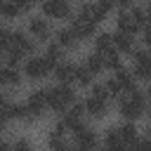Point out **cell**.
I'll use <instances>...</instances> for the list:
<instances>
[{
	"label": "cell",
	"instance_id": "obj_1",
	"mask_svg": "<svg viewBox=\"0 0 151 151\" xmlns=\"http://www.w3.org/2000/svg\"><path fill=\"white\" fill-rule=\"evenodd\" d=\"M146 106H149V101H146V92H142V90H130V92H123L120 97H118V111H120V116L125 118V120H137V118H142L144 113H146Z\"/></svg>",
	"mask_w": 151,
	"mask_h": 151
},
{
	"label": "cell",
	"instance_id": "obj_2",
	"mask_svg": "<svg viewBox=\"0 0 151 151\" xmlns=\"http://www.w3.org/2000/svg\"><path fill=\"white\" fill-rule=\"evenodd\" d=\"M45 97H47V109H52L54 113H64L76 101V90L66 83H57L54 87L45 90Z\"/></svg>",
	"mask_w": 151,
	"mask_h": 151
},
{
	"label": "cell",
	"instance_id": "obj_3",
	"mask_svg": "<svg viewBox=\"0 0 151 151\" xmlns=\"http://www.w3.org/2000/svg\"><path fill=\"white\" fill-rule=\"evenodd\" d=\"M85 106V116H92V118H104L111 109V97L106 92L104 85H94L90 90V97L83 101Z\"/></svg>",
	"mask_w": 151,
	"mask_h": 151
},
{
	"label": "cell",
	"instance_id": "obj_4",
	"mask_svg": "<svg viewBox=\"0 0 151 151\" xmlns=\"http://www.w3.org/2000/svg\"><path fill=\"white\" fill-rule=\"evenodd\" d=\"M52 64L45 59V57H26V61H24V76L26 78H31V80H42V78H47V76H52Z\"/></svg>",
	"mask_w": 151,
	"mask_h": 151
},
{
	"label": "cell",
	"instance_id": "obj_5",
	"mask_svg": "<svg viewBox=\"0 0 151 151\" xmlns=\"http://www.w3.org/2000/svg\"><path fill=\"white\" fill-rule=\"evenodd\" d=\"M5 52H17L21 59L31 57L35 52V40L28 35V33H21V31H12V38H9V45Z\"/></svg>",
	"mask_w": 151,
	"mask_h": 151
},
{
	"label": "cell",
	"instance_id": "obj_6",
	"mask_svg": "<svg viewBox=\"0 0 151 151\" xmlns=\"http://www.w3.org/2000/svg\"><path fill=\"white\" fill-rule=\"evenodd\" d=\"M132 54V76H134V80H142V83H146L149 78H151V59H149V54H146V50H132L130 52Z\"/></svg>",
	"mask_w": 151,
	"mask_h": 151
},
{
	"label": "cell",
	"instance_id": "obj_7",
	"mask_svg": "<svg viewBox=\"0 0 151 151\" xmlns=\"http://www.w3.org/2000/svg\"><path fill=\"white\" fill-rule=\"evenodd\" d=\"M40 9H42V14H45L47 19H57V21L68 19V17L73 14L68 0H42V2H40Z\"/></svg>",
	"mask_w": 151,
	"mask_h": 151
},
{
	"label": "cell",
	"instance_id": "obj_8",
	"mask_svg": "<svg viewBox=\"0 0 151 151\" xmlns=\"http://www.w3.org/2000/svg\"><path fill=\"white\" fill-rule=\"evenodd\" d=\"M61 123L66 125L68 132H76V130H80L83 125H87V123H85V106H83L80 101H73V104L64 111V120H61Z\"/></svg>",
	"mask_w": 151,
	"mask_h": 151
},
{
	"label": "cell",
	"instance_id": "obj_9",
	"mask_svg": "<svg viewBox=\"0 0 151 151\" xmlns=\"http://www.w3.org/2000/svg\"><path fill=\"white\" fill-rule=\"evenodd\" d=\"M71 28H73V33H76V38H78V40H90V38L94 35L97 24H94L92 19H87L85 14L76 12V14H73V19H71Z\"/></svg>",
	"mask_w": 151,
	"mask_h": 151
},
{
	"label": "cell",
	"instance_id": "obj_10",
	"mask_svg": "<svg viewBox=\"0 0 151 151\" xmlns=\"http://www.w3.org/2000/svg\"><path fill=\"white\" fill-rule=\"evenodd\" d=\"M24 106H26V113L35 120V118H40L42 113H45V109H47V97H45V90H33L31 94H28V99L24 101Z\"/></svg>",
	"mask_w": 151,
	"mask_h": 151
},
{
	"label": "cell",
	"instance_id": "obj_11",
	"mask_svg": "<svg viewBox=\"0 0 151 151\" xmlns=\"http://www.w3.org/2000/svg\"><path fill=\"white\" fill-rule=\"evenodd\" d=\"M28 35L33 40H47L52 35V26L47 17H31L28 19Z\"/></svg>",
	"mask_w": 151,
	"mask_h": 151
},
{
	"label": "cell",
	"instance_id": "obj_12",
	"mask_svg": "<svg viewBox=\"0 0 151 151\" xmlns=\"http://www.w3.org/2000/svg\"><path fill=\"white\" fill-rule=\"evenodd\" d=\"M73 144H76L78 149L87 151V149H94V146L99 144V137H97V132H94L92 127L83 125L80 130H76V132H73Z\"/></svg>",
	"mask_w": 151,
	"mask_h": 151
},
{
	"label": "cell",
	"instance_id": "obj_13",
	"mask_svg": "<svg viewBox=\"0 0 151 151\" xmlns=\"http://www.w3.org/2000/svg\"><path fill=\"white\" fill-rule=\"evenodd\" d=\"M116 24H118V31H123V33H132V35H137V33L142 31L130 7H125V9H120V12H118V19H116Z\"/></svg>",
	"mask_w": 151,
	"mask_h": 151
},
{
	"label": "cell",
	"instance_id": "obj_14",
	"mask_svg": "<svg viewBox=\"0 0 151 151\" xmlns=\"http://www.w3.org/2000/svg\"><path fill=\"white\" fill-rule=\"evenodd\" d=\"M52 73H54L57 83L73 85V80H76V64H71V61H64V59H61V61H57V64H54Z\"/></svg>",
	"mask_w": 151,
	"mask_h": 151
},
{
	"label": "cell",
	"instance_id": "obj_15",
	"mask_svg": "<svg viewBox=\"0 0 151 151\" xmlns=\"http://www.w3.org/2000/svg\"><path fill=\"white\" fill-rule=\"evenodd\" d=\"M111 40H113V47H116L120 54H130V52L137 47V42H134V35H132V33L116 31V33H111Z\"/></svg>",
	"mask_w": 151,
	"mask_h": 151
},
{
	"label": "cell",
	"instance_id": "obj_16",
	"mask_svg": "<svg viewBox=\"0 0 151 151\" xmlns=\"http://www.w3.org/2000/svg\"><path fill=\"white\" fill-rule=\"evenodd\" d=\"M66 125L64 123H57L52 130H50V134H47V144H50V149H66L68 146V142H66Z\"/></svg>",
	"mask_w": 151,
	"mask_h": 151
},
{
	"label": "cell",
	"instance_id": "obj_17",
	"mask_svg": "<svg viewBox=\"0 0 151 151\" xmlns=\"http://www.w3.org/2000/svg\"><path fill=\"white\" fill-rule=\"evenodd\" d=\"M21 83V76L17 71V66H9V64H2L0 66V87H14Z\"/></svg>",
	"mask_w": 151,
	"mask_h": 151
},
{
	"label": "cell",
	"instance_id": "obj_18",
	"mask_svg": "<svg viewBox=\"0 0 151 151\" xmlns=\"http://www.w3.org/2000/svg\"><path fill=\"white\" fill-rule=\"evenodd\" d=\"M78 38H76V33H73V28L68 26V28H59L57 31V45H61L64 50H76L78 47Z\"/></svg>",
	"mask_w": 151,
	"mask_h": 151
},
{
	"label": "cell",
	"instance_id": "obj_19",
	"mask_svg": "<svg viewBox=\"0 0 151 151\" xmlns=\"http://www.w3.org/2000/svg\"><path fill=\"white\" fill-rule=\"evenodd\" d=\"M104 146H106V149H113V151H118V149H127V146H125V142H123V137H120V132H118V127L106 130Z\"/></svg>",
	"mask_w": 151,
	"mask_h": 151
},
{
	"label": "cell",
	"instance_id": "obj_20",
	"mask_svg": "<svg viewBox=\"0 0 151 151\" xmlns=\"http://www.w3.org/2000/svg\"><path fill=\"white\" fill-rule=\"evenodd\" d=\"M99 57H101V64H104V68H109V71H113V68H118L120 66V52L113 47V50H106V52H97Z\"/></svg>",
	"mask_w": 151,
	"mask_h": 151
},
{
	"label": "cell",
	"instance_id": "obj_21",
	"mask_svg": "<svg viewBox=\"0 0 151 151\" xmlns=\"http://www.w3.org/2000/svg\"><path fill=\"white\" fill-rule=\"evenodd\" d=\"M118 132H120V137H123V142H125V146H132L134 142H137V127H134V120H127V123H123L120 127H118Z\"/></svg>",
	"mask_w": 151,
	"mask_h": 151
},
{
	"label": "cell",
	"instance_id": "obj_22",
	"mask_svg": "<svg viewBox=\"0 0 151 151\" xmlns=\"http://www.w3.org/2000/svg\"><path fill=\"white\" fill-rule=\"evenodd\" d=\"M92 80H94V73L83 64V66H76V85H80V87H90L92 85Z\"/></svg>",
	"mask_w": 151,
	"mask_h": 151
},
{
	"label": "cell",
	"instance_id": "obj_23",
	"mask_svg": "<svg viewBox=\"0 0 151 151\" xmlns=\"http://www.w3.org/2000/svg\"><path fill=\"white\" fill-rule=\"evenodd\" d=\"M21 9L14 0H0V17L2 19H19Z\"/></svg>",
	"mask_w": 151,
	"mask_h": 151
},
{
	"label": "cell",
	"instance_id": "obj_24",
	"mask_svg": "<svg viewBox=\"0 0 151 151\" xmlns=\"http://www.w3.org/2000/svg\"><path fill=\"white\" fill-rule=\"evenodd\" d=\"M94 52H106V50H113V40H111V33H94Z\"/></svg>",
	"mask_w": 151,
	"mask_h": 151
},
{
	"label": "cell",
	"instance_id": "obj_25",
	"mask_svg": "<svg viewBox=\"0 0 151 151\" xmlns=\"http://www.w3.org/2000/svg\"><path fill=\"white\" fill-rule=\"evenodd\" d=\"M42 57H45V59H47V61L54 66L57 61H61V59H64V47H61V45H57V42H50Z\"/></svg>",
	"mask_w": 151,
	"mask_h": 151
},
{
	"label": "cell",
	"instance_id": "obj_26",
	"mask_svg": "<svg viewBox=\"0 0 151 151\" xmlns=\"http://www.w3.org/2000/svg\"><path fill=\"white\" fill-rule=\"evenodd\" d=\"M85 66H87V68H90V71H92L94 76L104 71V64H101V57H99L97 52H92V54H87V57H85Z\"/></svg>",
	"mask_w": 151,
	"mask_h": 151
},
{
	"label": "cell",
	"instance_id": "obj_27",
	"mask_svg": "<svg viewBox=\"0 0 151 151\" xmlns=\"http://www.w3.org/2000/svg\"><path fill=\"white\" fill-rule=\"evenodd\" d=\"M9 38H12V31H9V28H5V26H0V50H2V52L7 50Z\"/></svg>",
	"mask_w": 151,
	"mask_h": 151
},
{
	"label": "cell",
	"instance_id": "obj_28",
	"mask_svg": "<svg viewBox=\"0 0 151 151\" xmlns=\"http://www.w3.org/2000/svg\"><path fill=\"white\" fill-rule=\"evenodd\" d=\"M14 2H17V5H19V9L24 12V9H31V7H33L38 0H14Z\"/></svg>",
	"mask_w": 151,
	"mask_h": 151
},
{
	"label": "cell",
	"instance_id": "obj_29",
	"mask_svg": "<svg viewBox=\"0 0 151 151\" xmlns=\"http://www.w3.org/2000/svg\"><path fill=\"white\" fill-rule=\"evenodd\" d=\"M12 146L14 149H31V142L28 139H17V142H12Z\"/></svg>",
	"mask_w": 151,
	"mask_h": 151
},
{
	"label": "cell",
	"instance_id": "obj_30",
	"mask_svg": "<svg viewBox=\"0 0 151 151\" xmlns=\"http://www.w3.org/2000/svg\"><path fill=\"white\" fill-rule=\"evenodd\" d=\"M2 64H5V52L0 50V66H2Z\"/></svg>",
	"mask_w": 151,
	"mask_h": 151
},
{
	"label": "cell",
	"instance_id": "obj_31",
	"mask_svg": "<svg viewBox=\"0 0 151 151\" xmlns=\"http://www.w3.org/2000/svg\"><path fill=\"white\" fill-rule=\"evenodd\" d=\"M12 144H7V142H0V149H9Z\"/></svg>",
	"mask_w": 151,
	"mask_h": 151
},
{
	"label": "cell",
	"instance_id": "obj_32",
	"mask_svg": "<svg viewBox=\"0 0 151 151\" xmlns=\"http://www.w3.org/2000/svg\"><path fill=\"white\" fill-rule=\"evenodd\" d=\"M2 101H7V97H5V94H2V90H0V104H2Z\"/></svg>",
	"mask_w": 151,
	"mask_h": 151
}]
</instances>
